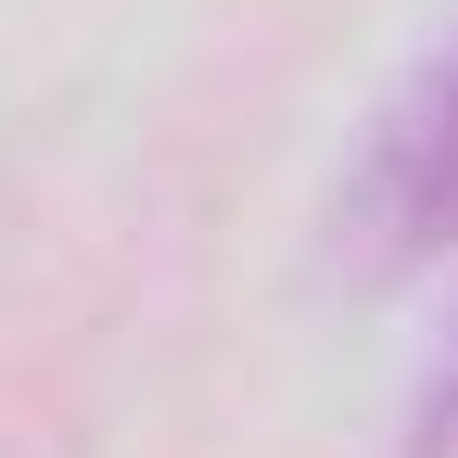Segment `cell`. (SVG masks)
Masks as SVG:
<instances>
[{"mask_svg": "<svg viewBox=\"0 0 458 458\" xmlns=\"http://www.w3.org/2000/svg\"><path fill=\"white\" fill-rule=\"evenodd\" d=\"M445 229H458V26L369 114L357 179H344V255L357 267H408V255L445 242Z\"/></svg>", "mask_w": 458, "mask_h": 458, "instance_id": "obj_1", "label": "cell"}, {"mask_svg": "<svg viewBox=\"0 0 458 458\" xmlns=\"http://www.w3.org/2000/svg\"><path fill=\"white\" fill-rule=\"evenodd\" d=\"M408 458H458V318H445V357H433V382H420V433H408Z\"/></svg>", "mask_w": 458, "mask_h": 458, "instance_id": "obj_2", "label": "cell"}]
</instances>
